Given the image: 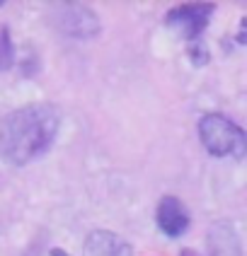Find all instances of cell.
Listing matches in <instances>:
<instances>
[{"label": "cell", "instance_id": "1", "mask_svg": "<svg viewBox=\"0 0 247 256\" xmlns=\"http://www.w3.org/2000/svg\"><path fill=\"white\" fill-rule=\"evenodd\" d=\"M61 114L54 104H27L0 118V152L10 164H27L56 142Z\"/></svg>", "mask_w": 247, "mask_h": 256}, {"label": "cell", "instance_id": "2", "mask_svg": "<svg viewBox=\"0 0 247 256\" xmlns=\"http://www.w3.org/2000/svg\"><path fill=\"white\" fill-rule=\"evenodd\" d=\"M199 138H201L203 148L213 157H237V160H242L247 155V130L223 114L201 116Z\"/></svg>", "mask_w": 247, "mask_h": 256}, {"label": "cell", "instance_id": "3", "mask_svg": "<svg viewBox=\"0 0 247 256\" xmlns=\"http://www.w3.org/2000/svg\"><path fill=\"white\" fill-rule=\"evenodd\" d=\"M216 12V5L213 2H191V5H179L167 12V24L177 27L189 42H196L199 34L208 27V20L211 14Z\"/></svg>", "mask_w": 247, "mask_h": 256}, {"label": "cell", "instance_id": "4", "mask_svg": "<svg viewBox=\"0 0 247 256\" xmlns=\"http://www.w3.org/2000/svg\"><path fill=\"white\" fill-rule=\"evenodd\" d=\"M56 27L75 39H92L100 32V20L85 5L68 2L56 10Z\"/></svg>", "mask_w": 247, "mask_h": 256}, {"label": "cell", "instance_id": "5", "mask_svg": "<svg viewBox=\"0 0 247 256\" xmlns=\"http://www.w3.org/2000/svg\"><path fill=\"white\" fill-rule=\"evenodd\" d=\"M155 220L158 228L167 234V237H182L189 228V213L182 206V200L174 196H162L155 210Z\"/></svg>", "mask_w": 247, "mask_h": 256}, {"label": "cell", "instance_id": "6", "mask_svg": "<svg viewBox=\"0 0 247 256\" xmlns=\"http://www.w3.org/2000/svg\"><path fill=\"white\" fill-rule=\"evenodd\" d=\"M206 244H208V254L211 256H242L240 234H237L235 225L228 222V220H216L208 228Z\"/></svg>", "mask_w": 247, "mask_h": 256}, {"label": "cell", "instance_id": "7", "mask_svg": "<svg viewBox=\"0 0 247 256\" xmlns=\"http://www.w3.org/2000/svg\"><path fill=\"white\" fill-rule=\"evenodd\" d=\"M85 254L87 256H131V249L112 232L95 230L85 240Z\"/></svg>", "mask_w": 247, "mask_h": 256}, {"label": "cell", "instance_id": "8", "mask_svg": "<svg viewBox=\"0 0 247 256\" xmlns=\"http://www.w3.org/2000/svg\"><path fill=\"white\" fill-rule=\"evenodd\" d=\"M15 60V46L10 42V29H0V70H8Z\"/></svg>", "mask_w": 247, "mask_h": 256}, {"label": "cell", "instance_id": "9", "mask_svg": "<svg viewBox=\"0 0 247 256\" xmlns=\"http://www.w3.org/2000/svg\"><path fill=\"white\" fill-rule=\"evenodd\" d=\"M189 56H191V60L196 63V66H206L208 63V51H206V46H203V42H191V46H189Z\"/></svg>", "mask_w": 247, "mask_h": 256}, {"label": "cell", "instance_id": "10", "mask_svg": "<svg viewBox=\"0 0 247 256\" xmlns=\"http://www.w3.org/2000/svg\"><path fill=\"white\" fill-rule=\"evenodd\" d=\"M235 42L247 46V17L240 20V27H237V36H235Z\"/></svg>", "mask_w": 247, "mask_h": 256}, {"label": "cell", "instance_id": "11", "mask_svg": "<svg viewBox=\"0 0 247 256\" xmlns=\"http://www.w3.org/2000/svg\"><path fill=\"white\" fill-rule=\"evenodd\" d=\"M179 256H199V254H196V252H191V249H184Z\"/></svg>", "mask_w": 247, "mask_h": 256}]
</instances>
